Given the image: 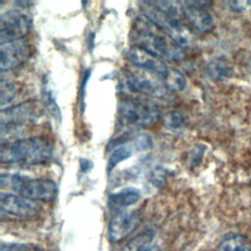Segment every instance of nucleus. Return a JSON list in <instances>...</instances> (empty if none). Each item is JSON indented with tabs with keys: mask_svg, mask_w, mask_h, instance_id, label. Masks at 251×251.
Here are the masks:
<instances>
[{
	"mask_svg": "<svg viewBox=\"0 0 251 251\" xmlns=\"http://www.w3.org/2000/svg\"><path fill=\"white\" fill-rule=\"evenodd\" d=\"M134 39L136 46L147 50L163 61L181 62L185 59L184 50L143 16L135 23Z\"/></svg>",
	"mask_w": 251,
	"mask_h": 251,
	"instance_id": "nucleus-1",
	"label": "nucleus"
},
{
	"mask_svg": "<svg viewBox=\"0 0 251 251\" xmlns=\"http://www.w3.org/2000/svg\"><path fill=\"white\" fill-rule=\"evenodd\" d=\"M53 154L51 142L43 136H30L2 143L1 163L18 165H39L48 162Z\"/></svg>",
	"mask_w": 251,
	"mask_h": 251,
	"instance_id": "nucleus-2",
	"label": "nucleus"
},
{
	"mask_svg": "<svg viewBox=\"0 0 251 251\" xmlns=\"http://www.w3.org/2000/svg\"><path fill=\"white\" fill-rule=\"evenodd\" d=\"M1 186L10 187L17 194L37 202H52L58 191L56 183L51 179L32 178L19 174H2Z\"/></svg>",
	"mask_w": 251,
	"mask_h": 251,
	"instance_id": "nucleus-3",
	"label": "nucleus"
},
{
	"mask_svg": "<svg viewBox=\"0 0 251 251\" xmlns=\"http://www.w3.org/2000/svg\"><path fill=\"white\" fill-rule=\"evenodd\" d=\"M160 115L159 107L154 102L143 98H126L118 105L119 119L126 126H151L157 123Z\"/></svg>",
	"mask_w": 251,
	"mask_h": 251,
	"instance_id": "nucleus-4",
	"label": "nucleus"
},
{
	"mask_svg": "<svg viewBox=\"0 0 251 251\" xmlns=\"http://www.w3.org/2000/svg\"><path fill=\"white\" fill-rule=\"evenodd\" d=\"M121 84L126 91L131 94L146 96H161L166 88L163 77L139 69L126 72Z\"/></svg>",
	"mask_w": 251,
	"mask_h": 251,
	"instance_id": "nucleus-5",
	"label": "nucleus"
},
{
	"mask_svg": "<svg viewBox=\"0 0 251 251\" xmlns=\"http://www.w3.org/2000/svg\"><path fill=\"white\" fill-rule=\"evenodd\" d=\"M31 27L30 18L20 10H9L0 17V42L5 44L25 37Z\"/></svg>",
	"mask_w": 251,
	"mask_h": 251,
	"instance_id": "nucleus-6",
	"label": "nucleus"
},
{
	"mask_svg": "<svg viewBox=\"0 0 251 251\" xmlns=\"http://www.w3.org/2000/svg\"><path fill=\"white\" fill-rule=\"evenodd\" d=\"M43 114V106L37 101H25L1 111V127L16 126L34 122Z\"/></svg>",
	"mask_w": 251,
	"mask_h": 251,
	"instance_id": "nucleus-7",
	"label": "nucleus"
},
{
	"mask_svg": "<svg viewBox=\"0 0 251 251\" xmlns=\"http://www.w3.org/2000/svg\"><path fill=\"white\" fill-rule=\"evenodd\" d=\"M0 206L3 213L18 218H31L41 209L37 201L9 192H1Z\"/></svg>",
	"mask_w": 251,
	"mask_h": 251,
	"instance_id": "nucleus-8",
	"label": "nucleus"
},
{
	"mask_svg": "<svg viewBox=\"0 0 251 251\" xmlns=\"http://www.w3.org/2000/svg\"><path fill=\"white\" fill-rule=\"evenodd\" d=\"M30 56V47L24 39L1 44L0 69L8 72L23 66Z\"/></svg>",
	"mask_w": 251,
	"mask_h": 251,
	"instance_id": "nucleus-9",
	"label": "nucleus"
},
{
	"mask_svg": "<svg viewBox=\"0 0 251 251\" xmlns=\"http://www.w3.org/2000/svg\"><path fill=\"white\" fill-rule=\"evenodd\" d=\"M140 217L135 211H120L111 219L108 227V237L112 242H120L126 238L137 227Z\"/></svg>",
	"mask_w": 251,
	"mask_h": 251,
	"instance_id": "nucleus-10",
	"label": "nucleus"
},
{
	"mask_svg": "<svg viewBox=\"0 0 251 251\" xmlns=\"http://www.w3.org/2000/svg\"><path fill=\"white\" fill-rule=\"evenodd\" d=\"M127 58L136 69L155 74L161 77H163L169 70L165 61L136 45L128 50Z\"/></svg>",
	"mask_w": 251,
	"mask_h": 251,
	"instance_id": "nucleus-11",
	"label": "nucleus"
},
{
	"mask_svg": "<svg viewBox=\"0 0 251 251\" xmlns=\"http://www.w3.org/2000/svg\"><path fill=\"white\" fill-rule=\"evenodd\" d=\"M208 2L187 1L183 2V18L195 29L201 32H210L214 28V20L205 9Z\"/></svg>",
	"mask_w": 251,
	"mask_h": 251,
	"instance_id": "nucleus-12",
	"label": "nucleus"
},
{
	"mask_svg": "<svg viewBox=\"0 0 251 251\" xmlns=\"http://www.w3.org/2000/svg\"><path fill=\"white\" fill-rule=\"evenodd\" d=\"M140 197H141V194L139 190H137L136 188L127 187L109 195L108 205L110 209L120 212L137 203Z\"/></svg>",
	"mask_w": 251,
	"mask_h": 251,
	"instance_id": "nucleus-13",
	"label": "nucleus"
},
{
	"mask_svg": "<svg viewBox=\"0 0 251 251\" xmlns=\"http://www.w3.org/2000/svg\"><path fill=\"white\" fill-rule=\"evenodd\" d=\"M217 251H251V246L248 245L242 235L228 233L221 240Z\"/></svg>",
	"mask_w": 251,
	"mask_h": 251,
	"instance_id": "nucleus-14",
	"label": "nucleus"
},
{
	"mask_svg": "<svg viewBox=\"0 0 251 251\" xmlns=\"http://www.w3.org/2000/svg\"><path fill=\"white\" fill-rule=\"evenodd\" d=\"M207 73L212 79L223 80L229 75L230 66L225 58L216 57L208 63Z\"/></svg>",
	"mask_w": 251,
	"mask_h": 251,
	"instance_id": "nucleus-15",
	"label": "nucleus"
},
{
	"mask_svg": "<svg viewBox=\"0 0 251 251\" xmlns=\"http://www.w3.org/2000/svg\"><path fill=\"white\" fill-rule=\"evenodd\" d=\"M163 82L166 89L170 91H181L186 84L184 75L175 68H169L167 74L163 76Z\"/></svg>",
	"mask_w": 251,
	"mask_h": 251,
	"instance_id": "nucleus-16",
	"label": "nucleus"
},
{
	"mask_svg": "<svg viewBox=\"0 0 251 251\" xmlns=\"http://www.w3.org/2000/svg\"><path fill=\"white\" fill-rule=\"evenodd\" d=\"M153 233L143 232L128 241L121 251H147L152 245Z\"/></svg>",
	"mask_w": 251,
	"mask_h": 251,
	"instance_id": "nucleus-17",
	"label": "nucleus"
},
{
	"mask_svg": "<svg viewBox=\"0 0 251 251\" xmlns=\"http://www.w3.org/2000/svg\"><path fill=\"white\" fill-rule=\"evenodd\" d=\"M41 97H42V105L45 107L49 113L55 118L60 120L61 119V112L56 103V99L53 94V90L49 87L48 82H44L41 88Z\"/></svg>",
	"mask_w": 251,
	"mask_h": 251,
	"instance_id": "nucleus-18",
	"label": "nucleus"
},
{
	"mask_svg": "<svg viewBox=\"0 0 251 251\" xmlns=\"http://www.w3.org/2000/svg\"><path fill=\"white\" fill-rule=\"evenodd\" d=\"M132 154V150L127 145H119L117 146L110 154L107 162V171L108 173L112 172L117 165L122 163L125 160H127Z\"/></svg>",
	"mask_w": 251,
	"mask_h": 251,
	"instance_id": "nucleus-19",
	"label": "nucleus"
},
{
	"mask_svg": "<svg viewBox=\"0 0 251 251\" xmlns=\"http://www.w3.org/2000/svg\"><path fill=\"white\" fill-rule=\"evenodd\" d=\"M163 123L167 128L175 130L183 126L184 120L179 112L170 111L164 115Z\"/></svg>",
	"mask_w": 251,
	"mask_h": 251,
	"instance_id": "nucleus-20",
	"label": "nucleus"
},
{
	"mask_svg": "<svg viewBox=\"0 0 251 251\" xmlns=\"http://www.w3.org/2000/svg\"><path fill=\"white\" fill-rule=\"evenodd\" d=\"M0 251H42L40 246L34 243H2Z\"/></svg>",
	"mask_w": 251,
	"mask_h": 251,
	"instance_id": "nucleus-21",
	"label": "nucleus"
},
{
	"mask_svg": "<svg viewBox=\"0 0 251 251\" xmlns=\"http://www.w3.org/2000/svg\"><path fill=\"white\" fill-rule=\"evenodd\" d=\"M16 96V88L15 85L9 81H5L3 78L1 79V105L10 103L14 97Z\"/></svg>",
	"mask_w": 251,
	"mask_h": 251,
	"instance_id": "nucleus-22",
	"label": "nucleus"
},
{
	"mask_svg": "<svg viewBox=\"0 0 251 251\" xmlns=\"http://www.w3.org/2000/svg\"><path fill=\"white\" fill-rule=\"evenodd\" d=\"M89 75H90V71L89 70H85L84 74H83V76H82V79L80 81V86H79V98H80V103L83 104V99H84V96H85V87H86V83L88 81V78H89Z\"/></svg>",
	"mask_w": 251,
	"mask_h": 251,
	"instance_id": "nucleus-23",
	"label": "nucleus"
},
{
	"mask_svg": "<svg viewBox=\"0 0 251 251\" xmlns=\"http://www.w3.org/2000/svg\"><path fill=\"white\" fill-rule=\"evenodd\" d=\"M203 154V150H199L198 147L194 148L192 151H191V156L189 157L190 159V162L192 165H197L199 160L201 159V156Z\"/></svg>",
	"mask_w": 251,
	"mask_h": 251,
	"instance_id": "nucleus-24",
	"label": "nucleus"
},
{
	"mask_svg": "<svg viewBox=\"0 0 251 251\" xmlns=\"http://www.w3.org/2000/svg\"><path fill=\"white\" fill-rule=\"evenodd\" d=\"M147 251H161V249L157 246V245H155V244H153Z\"/></svg>",
	"mask_w": 251,
	"mask_h": 251,
	"instance_id": "nucleus-25",
	"label": "nucleus"
}]
</instances>
